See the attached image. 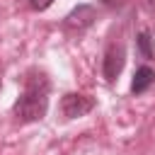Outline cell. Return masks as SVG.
Listing matches in <instances>:
<instances>
[{
	"label": "cell",
	"instance_id": "1",
	"mask_svg": "<svg viewBox=\"0 0 155 155\" xmlns=\"http://www.w3.org/2000/svg\"><path fill=\"white\" fill-rule=\"evenodd\" d=\"M48 92H51V82L46 78V73L41 70H29L24 75V90L17 97V102L12 104V116L19 124H34L41 121L48 111Z\"/></svg>",
	"mask_w": 155,
	"mask_h": 155
},
{
	"label": "cell",
	"instance_id": "7",
	"mask_svg": "<svg viewBox=\"0 0 155 155\" xmlns=\"http://www.w3.org/2000/svg\"><path fill=\"white\" fill-rule=\"evenodd\" d=\"M27 2H29V7L36 10V12H44V10H48V7L53 5V0H27Z\"/></svg>",
	"mask_w": 155,
	"mask_h": 155
},
{
	"label": "cell",
	"instance_id": "6",
	"mask_svg": "<svg viewBox=\"0 0 155 155\" xmlns=\"http://www.w3.org/2000/svg\"><path fill=\"white\" fill-rule=\"evenodd\" d=\"M136 46H138L140 58H145V61H153V58H155V39L150 36L148 29L138 31V36H136Z\"/></svg>",
	"mask_w": 155,
	"mask_h": 155
},
{
	"label": "cell",
	"instance_id": "2",
	"mask_svg": "<svg viewBox=\"0 0 155 155\" xmlns=\"http://www.w3.org/2000/svg\"><path fill=\"white\" fill-rule=\"evenodd\" d=\"M124 65H126V48H124L121 41H111L107 46V51H104V58H102V75H104V80L114 82L121 75Z\"/></svg>",
	"mask_w": 155,
	"mask_h": 155
},
{
	"label": "cell",
	"instance_id": "3",
	"mask_svg": "<svg viewBox=\"0 0 155 155\" xmlns=\"http://www.w3.org/2000/svg\"><path fill=\"white\" fill-rule=\"evenodd\" d=\"M94 19H97V10H94L92 5H78V7H73V10L65 15L63 29H65L68 34H82L85 29H90V27L94 24Z\"/></svg>",
	"mask_w": 155,
	"mask_h": 155
},
{
	"label": "cell",
	"instance_id": "8",
	"mask_svg": "<svg viewBox=\"0 0 155 155\" xmlns=\"http://www.w3.org/2000/svg\"><path fill=\"white\" fill-rule=\"evenodd\" d=\"M102 5H107V7H121L124 5V0H99Z\"/></svg>",
	"mask_w": 155,
	"mask_h": 155
},
{
	"label": "cell",
	"instance_id": "5",
	"mask_svg": "<svg viewBox=\"0 0 155 155\" xmlns=\"http://www.w3.org/2000/svg\"><path fill=\"white\" fill-rule=\"evenodd\" d=\"M153 85H155V70L148 68V65H140V68L136 70V75H133L131 92H133V94H143V92H148Z\"/></svg>",
	"mask_w": 155,
	"mask_h": 155
},
{
	"label": "cell",
	"instance_id": "4",
	"mask_svg": "<svg viewBox=\"0 0 155 155\" xmlns=\"http://www.w3.org/2000/svg\"><path fill=\"white\" fill-rule=\"evenodd\" d=\"M94 109V99L80 92H68L61 99V114L63 119H80L85 114H90Z\"/></svg>",
	"mask_w": 155,
	"mask_h": 155
}]
</instances>
